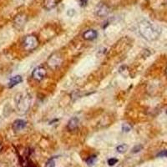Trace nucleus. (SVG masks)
<instances>
[{
	"mask_svg": "<svg viewBox=\"0 0 167 167\" xmlns=\"http://www.w3.org/2000/svg\"><path fill=\"white\" fill-rule=\"evenodd\" d=\"M121 129H122V130L124 132H129L132 129V126L130 124H128V123H124V124H122Z\"/></svg>",
	"mask_w": 167,
	"mask_h": 167,
	"instance_id": "13",
	"label": "nucleus"
},
{
	"mask_svg": "<svg viewBox=\"0 0 167 167\" xmlns=\"http://www.w3.org/2000/svg\"><path fill=\"white\" fill-rule=\"evenodd\" d=\"M142 145H136L134 148L132 149V150H131V152L132 153H138V152H140L141 150H142Z\"/></svg>",
	"mask_w": 167,
	"mask_h": 167,
	"instance_id": "15",
	"label": "nucleus"
},
{
	"mask_svg": "<svg viewBox=\"0 0 167 167\" xmlns=\"http://www.w3.org/2000/svg\"><path fill=\"white\" fill-rule=\"evenodd\" d=\"M1 150H2V145H1V143H0V152H1Z\"/></svg>",
	"mask_w": 167,
	"mask_h": 167,
	"instance_id": "19",
	"label": "nucleus"
},
{
	"mask_svg": "<svg viewBox=\"0 0 167 167\" xmlns=\"http://www.w3.org/2000/svg\"><path fill=\"white\" fill-rule=\"evenodd\" d=\"M38 39L35 35L29 34L25 36L24 40H23V46L24 48V50L28 51H31V50H35L38 46Z\"/></svg>",
	"mask_w": 167,
	"mask_h": 167,
	"instance_id": "2",
	"label": "nucleus"
},
{
	"mask_svg": "<svg viewBox=\"0 0 167 167\" xmlns=\"http://www.w3.org/2000/svg\"><path fill=\"white\" fill-rule=\"evenodd\" d=\"M25 22H26V18L24 15H19L18 16L15 20H14V24L16 27H18V25H20V28L23 27L24 25Z\"/></svg>",
	"mask_w": 167,
	"mask_h": 167,
	"instance_id": "10",
	"label": "nucleus"
},
{
	"mask_svg": "<svg viewBox=\"0 0 167 167\" xmlns=\"http://www.w3.org/2000/svg\"><path fill=\"white\" fill-rule=\"evenodd\" d=\"M116 150H117V151L119 153L124 154V153H125V152L127 151V150H128V145H127L126 144H122V145L117 146V149H116Z\"/></svg>",
	"mask_w": 167,
	"mask_h": 167,
	"instance_id": "11",
	"label": "nucleus"
},
{
	"mask_svg": "<svg viewBox=\"0 0 167 167\" xmlns=\"http://www.w3.org/2000/svg\"><path fill=\"white\" fill-rule=\"evenodd\" d=\"M157 156H158V157H167V150H161V152H159V153L157 154Z\"/></svg>",
	"mask_w": 167,
	"mask_h": 167,
	"instance_id": "17",
	"label": "nucleus"
},
{
	"mask_svg": "<svg viewBox=\"0 0 167 167\" xmlns=\"http://www.w3.org/2000/svg\"><path fill=\"white\" fill-rule=\"evenodd\" d=\"M59 1L60 0H43V7H44V8L50 10V9L55 8Z\"/></svg>",
	"mask_w": 167,
	"mask_h": 167,
	"instance_id": "8",
	"label": "nucleus"
},
{
	"mask_svg": "<svg viewBox=\"0 0 167 167\" xmlns=\"http://www.w3.org/2000/svg\"><path fill=\"white\" fill-rule=\"evenodd\" d=\"M166 114H167V110H166Z\"/></svg>",
	"mask_w": 167,
	"mask_h": 167,
	"instance_id": "21",
	"label": "nucleus"
},
{
	"mask_svg": "<svg viewBox=\"0 0 167 167\" xmlns=\"http://www.w3.org/2000/svg\"><path fill=\"white\" fill-rule=\"evenodd\" d=\"M96 160H97L96 156L95 155H92V156L89 157V159L86 161V163L89 166H93L94 164L96 162Z\"/></svg>",
	"mask_w": 167,
	"mask_h": 167,
	"instance_id": "12",
	"label": "nucleus"
},
{
	"mask_svg": "<svg viewBox=\"0 0 167 167\" xmlns=\"http://www.w3.org/2000/svg\"><path fill=\"white\" fill-rule=\"evenodd\" d=\"M27 125V122L23 120V119H17L13 122V129L16 131H19V130H22L24 129Z\"/></svg>",
	"mask_w": 167,
	"mask_h": 167,
	"instance_id": "5",
	"label": "nucleus"
},
{
	"mask_svg": "<svg viewBox=\"0 0 167 167\" xmlns=\"http://www.w3.org/2000/svg\"><path fill=\"white\" fill-rule=\"evenodd\" d=\"M83 38L86 40H94L97 38V32L94 29H89L86 30L83 34Z\"/></svg>",
	"mask_w": 167,
	"mask_h": 167,
	"instance_id": "7",
	"label": "nucleus"
},
{
	"mask_svg": "<svg viewBox=\"0 0 167 167\" xmlns=\"http://www.w3.org/2000/svg\"><path fill=\"white\" fill-rule=\"evenodd\" d=\"M110 13L109 8L106 6L104 3H99V5H97L95 8V13L99 16V17H104L108 15V13Z\"/></svg>",
	"mask_w": 167,
	"mask_h": 167,
	"instance_id": "4",
	"label": "nucleus"
},
{
	"mask_svg": "<svg viewBox=\"0 0 167 167\" xmlns=\"http://www.w3.org/2000/svg\"><path fill=\"white\" fill-rule=\"evenodd\" d=\"M46 74H47V72H46L45 68L43 67H37L34 69V71L32 73V77L35 80L41 81L44 79Z\"/></svg>",
	"mask_w": 167,
	"mask_h": 167,
	"instance_id": "3",
	"label": "nucleus"
},
{
	"mask_svg": "<svg viewBox=\"0 0 167 167\" xmlns=\"http://www.w3.org/2000/svg\"><path fill=\"white\" fill-rule=\"evenodd\" d=\"M79 3H80V6L85 7L86 6L88 0H79Z\"/></svg>",
	"mask_w": 167,
	"mask_h": 167,
	"instance_id": "18",
	"label": "nucleus"
},
{
	"mask_svg": "<svg viewBox=\"0 0 167 167\" xmlns=\"http://www.w3.org/2000/svg\"><path fill=\"white\" fill-rule=\"evenodd\" d=\"M139 32L140 35L148 41L155 40L161 34L160 29L147 20H143L139 24Z\"/></svg>",
	"mask_w": 167,
	"mask_h": 167,
	"instance_id": "1",
	"label": "nucleus"
},
{
	"mask_svg": "<svg viewBox=\"0 0 167 167\" xmlns=\"http://www.w3.org/2000/svg\"><path fill=\"white\" fill-rule=\"evenodd\" d=\"M45 167H55V161L54 158H51L50 160H48L46 164H45Z\"/></svg>",
	"mask_w": 167,
	"mask_h": 167,
	"instance_id": "14",
	"label": "nucleus"
},
{
	"mask_svg": "<svg viewBox=\"0 0 167 167\" xmlns=\"http://www.w3.org/2000/svg\"><path fill=\"white\" fill-rule=\"evenodd\" d=\"M23 81V78L22 76L20 75H15V76H13L9 79L8 81V88H13V86L19 85V83H21Z\"/></svg>",
	"mask_w": 167,
	"mask_h": 167,
	"instance_id": "6",
	"label": "nucleus"
},
{
	"mask_svg": "<svg viewBox=\"0 0 167 167\" xmlns=\"http://www.w3.org/2000/svg\"><path fill=\"white\" fill-rule=\"evenodd\" d=\"M117 162H118L117 159H115V158H110V159L108 160V165L110 166H115Z\"/></svg>",
	"mask_w": 167,
	"mask_h": 167,
	"instance_id": "16",
	"label": "nucleus"
},
{
	"mask_svg": "<svg viewBox=\"0 0 167 167\" xmlns=\"http://www.w3.org/2000/svg\"><path fill=\"white\" fill-rule=\"evenodd\" d=\"M78 125H79V119H78V118H71L68 123V129L72 131V130H76L78 128Z\"/></svg>",
	"mask_w": 167,
	"mask_h": 167,
	"instance_id": "9",
	"label": "nucleus"
},
{
	"mask_svg": "<svg viewBox=\"0 0 167 167\" xmlns=\"http://www.w3.org/2000/svg\"><path fill=\"white\" fill-rule=\"evenodd\" d=\"M166 74H167V68H166Z\"/></svg>",
	"mask_w": 167,
	"mask_h": 167,
	"instance_id": "20",
	"label": "nucleus"
}]
</instances>
